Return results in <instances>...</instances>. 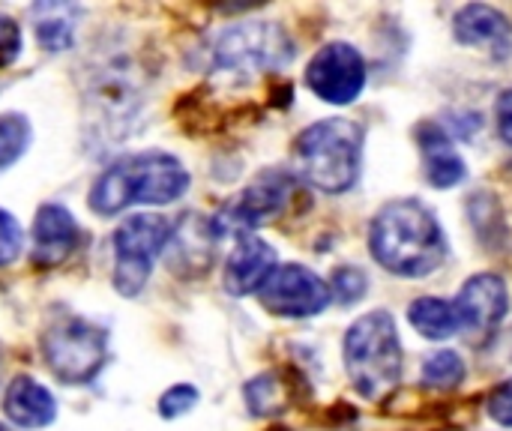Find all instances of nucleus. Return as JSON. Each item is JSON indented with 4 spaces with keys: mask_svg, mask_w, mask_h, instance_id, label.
<instances>
[{
    "mask_svg": "<svg viewBox=\"0 0 512 431\" xmlns=\"http://www.w3.org/2000/svg\"><path fill=\"white\" fill-rule=\"evenodd\" d=\"M372 258L402 279H423L447 258V234L438 216L417 198H399L378 210L369 228Z\"/></svg>",
    "mask_w": 512,
    "mask_h": 431,
    "instance_id": "1",
    "label": "nucleus"
},
{
    "mask_svg": "<svg viewBox=\"0 0 512 431\" xmlns=\"http://www.w3.org/2000/svg\"><path fill=\"white\" fill-rule=\"evenodd\" d=\"M189 189V171L180 159L150 150L117 159L93 183L90 210L99 216H114L132 204H171Z\"/></svg>",
    "mask_w": 512,
    "mask_h": 431,
    "instance_id": "2",
    "label": "nucleus"
},
{
    "mask_svg": "<svg viewBox=\"0 0 512 431\" xmlns=\"http://www.w3.org/2000/svg\"><path fill=\"white\" fill-rule=\"evenodd\" d=\"M294 165L297 174L318 192H348L363 165V129L342 117L312 123L294 144Z\"/></svg>",
    "mask_w": 512,
    "mask_h": 431,
    "instance_id": "3",
    "label": "nucleus"
},
{
    "mask_svg": "<svg viewBox=\"0 0 512 431\" xmlns=\"http://www.w3.org/2000/svg\"><path fill=\"white\" fill-rule=\"evenodd\" d=\"M345 372L363 399L387 396L402 378V345L390 312H369L345 333Z\"/></svg>",
    "mask_w": 512,
    "mask_h": 431,
    "instance_id": "4",
    "label": "nucleus"
},
{
    "mask_svg": "<svg viewBox=\"0 0 512 431\" xmlns=\"http://www.w3.org/2000/svg\"><path fill=\"white\" fill-rule=\"evenodd\" d=\"M291 54H294L291 39L279 24L246 21L216 36L210 48V63L222 75L252 78V75L285 66Z\"/></svg>",
    "mask_w": 512,
    "mask_h": 431,
    "instance_id": "5",
    "label": "nucleus"
},
{
    "mask_svg": "<svg viewBox=\"0 0 512 431\" xmlns=\"http://www.w3.org/2000/svg\"><path fill=\"white\" fill-rule=\"evenodd\" d=\"M171 237L174 225L156 213H141L120 222L114 231V288L123 297L141 294L156 258L168 249Z\"/></svg>",
    "mask_w": 512,
    "mask_h": 431,
    "instance_id": "6",
    "label": "nucleus"
},
{
    "mask_svg": "<svg viewBox=\"0 0 512 431\" xmlns=\"http://www.w3.org/2000/svg\"><path fill=\"white\" fill-rule=\"evenodd\" d=\"M42 354H45L48 369L63 384H87L96 378V372L105 363L108 339H105V330L90 321L63 318L45 330Z\"/></svg>",
    "mask_w": 512,
    "mask_h": 431,
    "instance_id": "7",
    "label": "nucleus"
},
{
    "mask_svg": "<svg viewBox=\"0 0 512 431\" xmlns=\"http://www.w3.org/2000/svg\"><path fill=\"white\" fill-rule=\"evenodd\" d=\"M291 195V177L282 171H267L258 174L234 201H228L213 219H210V231L213 237H228V234H243L255 225H261L264 219L276 216Z\"/></svg>",
    "mask_w": 512,
    "mask_h": 431,
    "instance_id": "8",
    "label": "nucleus"
},
{
    "mask_svg": "<svg viewBox=\"0 0 512 431\" xmlns=\"http://www.w3.org/2000/svg\"><path fill=\"white\" fill-rule=\"evenodd\" d=\"M306 84L330 105H351L366 87V60L354 45L330 42L309 60Z\"/></svg>",
    "mask_w": 512,
    "mask_h": 431,
    "instance_id": "9",
    "label": "nucleus"
},
{
    "mask_svg": "<svg viewBox=\"0 0 512 431\" xmlns=\"http://www.w3.org/2000/svg\"><path fill=\"white\" fill-rule=\"evenodd\" d=\"M330 297V285L300 264L276 267L258 291L261 306L279 318H312L327 309Z\"/></svg>",
    "mask_w": 512,
    "mask_h": 431,
    "instance_id": "10",
    "label": "nucleus"
},
{
    "mask_svg": "<svg viewBox=\"0 0 512 431\" xmlns=\"http://www.w3.org/2000/svg\"><path fill=\"white\" fill-rule=\"evenodd\" d=\"M453 309L459 315V333L474 345H483L498 333L510 312V288L495 273H477L462 285Z\"/></svg>",
    "mask_w": 512,
    "mask_h": 431,
    "instance_id": "11",
    "label": "nucleus"
},
{
    "mask_svg": "<svg viewBox=\"0 0 512 431\" xmlns=\"http://www.w3.org/2000/svg\"><path fill=\"white\" fill-rule=\"evenodd\" d=\"M273 270H276V249L261 237H240L237 249L225 264L222 285L231 297L258 294L261 285L273 276Z\"/></svg>",
    "mask_w": 512,
    "mask_h": 431,
    "instance_id": "12",
    "label": "nucleus"
},
{
    "mask_svg": "<svg viewBox=\"0 0 512 431\" xmlns=\"http://www.w3.org/2000/svg\"><path fill=\"white\" fill-rule=\"evenodd\" d=\"M78 225L72 213L60 204H45L33 222V264L60 267L75 252Z\"/></svg>",
    "mask_w": 512,
    "mask_h": 431,
    "instance_id": "13",
    "label": "nucleus"
},
{
    "mask_svg": "<svg viewBox=\"0 0 512 431\" xmlns=\"http://www.w3.org/2000/svg\"><path fill=\"white\" fill-rule=\"evenodd\" d=\"M417 141H420L423 162H426V177H429L432 186L453 189V186H459L465 180V174H468L465 159L459 156V150L453 147L450 135L438 123L417 126Z\"/></svg>",
    "mask_w": 512,
    "mask_h": 431,
    "instance_id": "14",
    "label": "nucleus"
},
{
    "mask_svg": "<svg viewBox=\"0 0 512 431\" xmlns=\"http://www.w3.org/2000/svg\"><path fill=\"white\" fill-rule=\"evenodd\" d=\"M3 411L18 429H45L57 417V402L54 396L33 378H15L6 387L3 396Z\"/></svg>",
    "mask_w": 512,
    "mask_h": 431,
    "instance_id": "15",
    "label": "nucleus"
},
{
    "mask_svg": "<svg viewBox=\"0 0 512 431\" xmlns=\"http://www.w3.org/2000/svg\"><path fill=\"white\" fill-rule=\"evenodd\" d=\"M453 33L462 45H498L510 36V21L495 6L471 3L456 12Z\"/></svg>",
    "mask_w": 512,
    "mask_h": 431,
    "instance_id": "16",
    "label": "nucleus"
},
{
    "mask_svg": "<svg viewBox=\"0 0 512 431\" xmlns=\"http://www.w3.org/2000/svg\"><path fill=\"white\" fill-rule=\"evenodd\" d=\"M411 327L426 336L429 342H447L459 333V315L453 309V303L438 300V297H420L411 303Z\"/></svg>",
    "mask_w": 512,
    "mask_h": 431,
    "instance_id": "17",
    "label": "nucleus"
},
{
    "mask_svg": "<svg viewBox=\"0 0 512 431\" xmlns=\"http://www.w3.org/2000/svg\"><path fill=\"white\" fill-rule=\"evenodd\" d=\"M39 45L45 51H66L75 39V9L66 3H42L33 9Z\"/></svg>",
    "mask_w": 512,
    "mask_h": 431,
    "instance_id": "18",
    "label": "nucleus"
},
{
    "mask_svg": "<svg viewBox=\"0 0 512 431\" xmlns=\"http://www.w3.org/2000/svg\"><path fill=\"white\" fill-rule=\"evenodd\" d=\"M465 360L456 351H438L423 366V381L435 390H456L465 381Z\"/></svg>",
    "mask_w": 512,
    "mask_h": 431,
    "instance_id": "19",
    "label": "nucleus"
},
{
    "mask_svg": "<svg viewBox=\"0 0 512 431\" xmlns=\"http://www.w3.org/2000/svg\"><path fill=\"white\" fill-rule=\"evenodd\" d=\"M246 402L252 408V414L267 417L285 408V387L279 384L276 375H261L246 387Z\"/></svg>",
    "mask_w": 512,
    "mask_h": 431,
    "instance_id": "20",
    "label": "nucleus"
},
{
    "mask_svg": "<svg viewBox=\"0 0 512 431\" xmlns=\"http://www.w3.org/2000/svg\"><path fill=\"white\" fill-rule=\"evenodd\" d=\"M30 141V126L18 114H3L0 117V168H9L12 162L21 159Z\"/></svg>",
    "mask_w": 512,
    "mask_h": 431,
    "instance_id": "21",
    "label": "nucleus"
},
{
    "mask_svg": "<svg viewBox=\"0 0 512 431\" xmlns=\"http://www.w3.org/2000/svg\"><path fill=\"white\" fill-rule=\"evenodd\" d=\"M369 282H366V273L357 270V267H339L333 273V282H330V294L342 303V306H351L357 303L363 294H366Z\"/></svg>",
    "mask_w": 512,
    "mask_h": 431,
    "instance_id": "22",
    "label": "nucleus"
},
{
    "mask_svg": "<svg viewBox=\"0 0 512 431\" xmlns=\"http://www.w3.org/2000/svg\"><path fill=\"white\" fill-rule=\"evenodd\" d=\"M195 402H198V390H195L192 384H174L168 393H162V399H159V414H162L165 420H177V417L189 414V411L195 408Z\"/></svg>",
    "mask_w": 512,
    "mask_h": 431,
    "instance_id": "23",
    "label": "nucleus"
},
{
    "mask_svg": "<svg viewBox=\"0 0 512 431\" xmlns=\"http://www.w3.org/2000/svg\"><path fill=\"white\" fill-rule=\"evenodd\" d=\"M21 228L12 213L0 207V267H9L21 255Z\"/></svg>",
    "mask_w": 512,
    "mask_h": 431,
    "instance_id": "24",
    "label": "nucleus"
},
{
    "mask_svg": "<svg viewBox=\"0 0 512 431\" xmlns=\"http://www.w3.org/2000/svg\"><path fill=\"white\" fill-rule=\"evenodd\" d=\"M21 51V27L9 18L0 15V69H6Z\"/></svg>",
    "mask_w": 512,
    "mask_h": 431,
    "instance_id": "25",
    "label": "nucleus"
},
{
    "mask_svg": "<svg viewBox=\"0 0 512 431\" xmlns=\"http://www.w3.org/2000/svg\"><path fill=\"white\" fill-rule=\"evenodd\" d=\"M489 417H492L498 426L512 429V381L498 384V387L489 393Z\"/></svg>",
    "mask_w": 512,
    "mask_h": 431,
    "instance_id": "26",
    "label": "nucleus"
},
{
    "mask_svg": "<svg viewBox=\"0 0 512 431\" xmlns=\"http://www.w3.org/2000/svg\"><path fill=\"white\" fill-rule=\"evenodd\" d=\"M495 117H498V132H501V138L512 147V90H504V93L498 96Z\"/></svg>",
    "mask_w": 512,
    "mask_h": 431,
    "instance_id": "27",
    "label": "nucleus"
},
{
    "mask_svg": "<svg viewBox=\"0 0 512 431\" xmlns=\"http://www.w3.org/2000/svg\"><path fill=\"white\" fill-rule=\"evenodd\" d=\"M0 431H9V429H3V426H0Z\"/></svg>",
    "mask_w": 512,
    "mask_h": 431,
    "instance_id": "28",
    "label": "nucleus"
}]
</instances>
